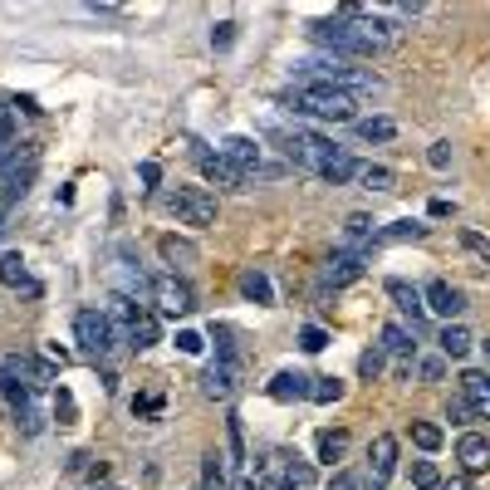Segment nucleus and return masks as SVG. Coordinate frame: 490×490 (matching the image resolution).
<instances>
[{
  "label": "nucleus",
  "instance_id": "obj_29",
  "mask_svg": "<svg viewBox=\"0 0 490 490\" xmlns=\"http://www.w3.org/2000/svg\"><path fill=\"white\" fill-rule=\"evenodd\" d=\"M343 451H349V432L343 427H329V432H319V461H339Z\"/></svg>",
  "mask_w": 490,
  "mask_h": 490
},
{
  "label": "nucleus",
  "instance_id": "obj_24",
  "mask_svg": "<svg viewBox=\"0 0 490 490\" xmlns=\"http://www.w3.org/2000/svg\"><path fill=\"white\" fill-rule=\"evenodd\" d=\"M363 191H392L398 187V177H392V167H378V162H358V177H353Z\"/></svg>",
  "mask_w": 490,
  "mask_h": 490
},
{
  "label": "nucleus",
  "instance_id": "obj_21",
  "mask_svg": "<svg viewBox=\"0 0 490 490\" xmlns=\"http://www.w3.org/2000/svg\"><path fill=\"white\" fill-rule=\"evenodd\" d=\"M0 368H5V373L15 378V382H25V388H40V382H50V368L34 363V358H20V353H10Z\"/></svg>",
  "mask_w": 490,
  "mask_h": 490
},
{
  "label": "nucleus",
  "instance_id": "obj_11",
  "mask_svg": "<svg viewBox=\"0 0 490 490\" xmlns=\"http://www.w3.org/2000/svg\"><path fill=\"white\" fill-rule=\"evenodd\" d=\"M422 304L432 309L437 319H447V324H451V319H461V309H466V294H461L451 280H432V284L422 290Z\"/></svg>",
  "mask_w": 490,
  "mask_h": 490
},
{
  "label": "nucleus",
  "instance_id": "obj_45",
  "mask_svg": "<svg viewBox=\"0 0 490 490\" xmlns=\"http://www.w3.org/2000/svg\"><path fill=\"white\" fill-rule=\"evenodd\" d=\"M177 349H182V353H201L207 343H201V333H177Z\"/></svg>",
  "mask_w": 490,
  "mask_h": 490
},
{
  "label": "nucleus",
  "instance_id": "obj_4",
  "mask_svg": "<svg viewBox=\"0 0 490 490\" xmlns=\"http://www.w3.org/2000/svg\"><path fill=\"white\" fill-rule=\"evenodd\" d=\"M309 40L324 44V50H333V59H368L373 54V44L363 40V34L353 30V20L343 15H329V20H309Z\"/></svg>",
  "mask_w": 490,
  "mask_h": 490
},
{
  "label": "nucleus",
  "instance_id": "obj_16",
  "mask_svg": "<svg viewBox=\"0 0 490 490\" xmlns=\"http://www.w3.org/2000/svg\"><path fill=\"white\" fill-rule=\"evenodd\" d=\"M197 162H201V172H207V182H216V187H235V191L245 187V177L235 172V167L226 162L221 152H197Z\"/></svg>",
  "mask_w": 490,
  "mask_h": 490
},
{
  "label": "nucleus",
  "instance_id": "obj_34",
  "mask_svg": "<svg viewBox=\"0 0 490 490\" xmlns=\"http://www.w3.org/2000/svg\"><path fill=\"white\" fill-rule=\"evenodd\" d=\"M373 226H378L373 216H363V211H353V216L343 221V235H349V241H373V235H378Z\"/></svg>",
  "mask_w": 490,
  "mask_h": 490
},
{
  "label": "nucleus",
  "instance_id": "obj_1",
  "mask_svg": "<svg viewBox=\"0 0 490 490\" xmlns=\"http://www.w3.org/2000/svg\"><path fill=\"white\" fill-rule=\"evenodd\" d=\"M280 103L290 113H309L324 123H358V99L343 89H329V83H300V89L280 93Z\"/></svg>",
  "mask_w": 490,
  "mask_h": 490
},
{
  "label": "nucleus",
  "instance_id": "obj_6",
  "mask_svg": "<svg viewBox=\"0 0 490 490\" xmlns=\"http://www.w3.org/2000/svg\"><path fill=\"white\" fill-rule=\"evenodd\" d=\"M221 158L231 162L235 172L245 177V182H250V177H280V172H284L280 162H265V148H260L255 138H241V133L221 142Z\"/></svg>",
  "mask_w": 490,
  "mask_h": 490
},
{
  "label": "nucleus",
  "instance_id": "obj_49",
  "mask_svg": "<svg viewBox=\"0 0 490 490\" xmlns=\"http://www.w3.org/2000/svg\"><path fill=\"white\" fill-rule=\"evenodd\" d=\"M329 490H358V481H353V476H333Z\"/></svg>",
  "mask_w": 490,
  "mask_h": 490
},
{
  "label": "nucleus",
  "instance_id": "obj_17",
  "mask_svg": "<svg viewBox=\"0 0 490 490\" xmlns=\"http://www.w3.org/2000/svg\"><path fill=\"white\" fill-rule=\"evenodd\" d=\"M382 353H392L398 363H412V353H417V329L388 324V329H382Z\"/></svg>",
  "mask_w": 490,
  "mask_h": 490
},
{
  "label": "nucleus",
  "instance_id": "obj_15",
  "mask_svg": "<svg viewBox=\"0 0 490 490\" xmlns=\"http://www.w3.org/2000/svg\"><path fill=\"white\" fill-rule=\"evenodd\" d=\"M309 392H314V378L290 373V368L270 378V398H274V402H300V398H309Z\"/></svg>",
  "mask_w": 490,
  "mask_h": 490
},
{
  "label": "nucleus",
  "instance_id": "obj_14",
  "mask_svg": "<svg viewBox=\"0 0 490 490\" xmlns=\"http://www.w3.org/2000/svg\"><path fill=\"white\" fill-rule=\"evenodd\" d=\"M368 471H373V485H388L392 471H398V441H392V437H378L373 451H368Z\"/></svg>",
  "mask_w": 490,
  "mask_h": 490
},
{
  "label": "nucleus",
  "instance_id": "obj_46",
  "mask_svg": "<svg viewBox=\"0 0 490 490\" xmlns=\"http://www.w3.org/2000/svg\"><path fill=\"white\" fill-rule=\"evenodd\" d=\"M138 177H142V187H158V182H162V167H158V162H142Z\"/></svg>",
  "mask_w": 490,
  "mask_h": 490
},
{
  "label": "nucleus",
  "instance_id": "obj_25",
  "mask_svg": "<svg viewBox=\"0 0 490 490\" xmlns=\"http://www.w3.org/2000/svg\"><path fill=\"white\" fill-rule=\"evenodd\" d=\"M0 284H10V290H40V284L30 280V270H25V260L20 255H0Z\"/></svg>",
  "mask_w": 490,
  "mask_h": 490
},
{
  "label": "nucleus",
  "instance_id": "obj_37",
  "mask_svg": "<svg viewBox=\"0 0 490 490\" xmlns=\"http://www.w3.org/2000/svg\"><path fill=\"white\" fill-rule=\"evenodd\" d=\"M314 402H339L343 398V382L339 378H314V392H309Z\"/></svg>",
  "mask_w": 490,
  "mask_h": 490
},
{
  "label": "nucleus",
  "instance_id": "obj_31",
  "mask_svg": "<svg viewBox=\"0 0 490 490\" xmlns=\"http://www.w3.org/2000/svg\"><path fill=\"white\" fill-rule=\"evenodd\" d=\"M15 427H20L25 437H40V432H44V408H40V402H25V408L15 412Z\"/></svg>",
  "mask_w": 490,
  "mask_h": 490
},
{
  "label": "nucleus",
  "instance_id": "obj_5",
  "mask_svg": "<svg viewBox=\"0 0 490 490\" xmlns=\"http://www.w3.org/2000/svg\"><path fill=\"white\" fill-rule=\"evenodd\" d=\"M167 207H172V216L182 221V226H197V231H207V226H216V216H221L216 197H211L207 187H177Z\"/></svg>",
  "mask_w": 490,
  "mask_h": 490
},
{
  "label": "nucleus",
  "instance_id": "obj_28",
  "mask_svg": "<svg viewBox=\"0 0 490 490\" xmlns=\"http://www.w3.org/2000/svg\"><path fill=\"white\" fill-rule=\"evenodd\" d=\"M358 138L363 142H392L398 138V123H392V118H358Z\"/></svg>",
  "mask_w": 490,
  "mask_h": 490
},
{
  "label": "nucleus",
  "instance_id": "obj_48",
  "mask_svg": "<svg viewBox=\"0 0 490 490\" xmlns=\"http://www.w3.org/2000/svg\"><path fill=\"white\" fill-rule=\"evenodd\" d=\"M231 490H260V476H235Z\"/></svg>",
  "mask_w": 490,
  "mask_h": 490
},
{
  "label": "nucleus",
  "instance_id": "obj_2",
  "mask_svg": "<svg viewBox=\"0 0 490 490\" xmlns=\"http://www.w3.org/2000/svg\"><path fill=\"white\" fill-rule=\"evenodd\" d=\"M74 339H79V349L89 353L93 363L113 358V353H118V343H128V339H123V329H118V319H113V314H103V309H79V314H74Z\"/></svg>",
  "mask_w": 490,
  "mask_h": 490
},
{
  "label": "nucleus",
  "instance_id": "obj_38",
  "mask_svg": "<svg viewBox=\"0 0 490 490\" xmlns=\"http://www.w3.org/2000/svg\"><path fill=\"white\" fill-rule=\"evenodd\" d=\"M300 349H304V353H324V349H329V333L319 329V324L300 329Z\"/></svg>",
  "mask_w": 490,
  "mask_h": 490
},
{
  "label": "nucleus",
  "instance_id": "obj_10",
  "mask_svg": "<svg viewBox=\"0 0 490 490\" xmlns=\"http://www.w3.org/2000/svg\"><path fill=\"white\" fill-rule=\"evenodd\" d=\"M363 270H368V260L358 255V250H333V255L324 260V270H319V280L333 284V290H343V284L363 280Z\"/></svg>",
  "mask_w": 490,
  "mask_h": 490
},
{
  "label": "nucleus",
  "instance_id": "obj_39",
  "mask_svg": "<svg viewBox=\"0 0 490 490\" xmlns=\"http://www.w3.org/2000/svg\"><path fill=\"white\" fill-rule=\"evenodd\" d=\"M447 422H456V427H466V422H476V408H471V402L461 398V392H456V398L447 402Z\"/></svg>",
  "mask_w": 490,
  "mask_h": 490
},
{
  "label": "nucleus",
  "instance_id": "obj_44",
  "mask_svg": "<svg viewBox=\"0 0 490 490\" xmlns=\"http://www.w3.org/2000/svg\"><path fill=\"white\" fill-rule=\"evenodd\" d=\"M54 417L59 422H74V398H69L64 388H59V398H54Z\"/></svg>",
  "mask_w": 490,
  "mask_h": 490
},
{
  "label": "nucleus",
  "instance_id": "obj_27",
  "mask_svg": "<svg viewBox=\"0 0 490 490\" xmlns=\"http://www.w3.org/2000/svg\"><path fill=\"white\" fill-rule=\"evenodd\" d=\"M378 241H388V245H398V241H427V226L422 221H392V226H382L378 231Z\"/></svg>",
  "mask_w": 490,
  "mask_h": 490
},
{
  "label": "nucleus",
  "instance_id": "obj_33",
  "mask_svg": "<svg viewBox=\"0 0 490 490\" xmlns=\"http://www.w3.org/2000/svg\"><path fill=\"white\" fill-rule=\"evenodd\" d=\"M412 441L422 451H441V441H447V432H441L437 422H412Z\"/></svg>",
  "mask_w": 490,
  "mask_h": 490
},
{
  "label": "nucleus",
  "instance_id": "obj_51",
  "mask_svg": "<svg viewBox=\"0 0 490 490\" xmlns=\"http://www.w3.org/2000/svg\"><path fill=\"white\" fill-rule=\"evenodd\" d=\"M481 349H485V363H490V339H485V343H481Z\"/></svg>",
  "mask_w": 490,
  "mask_h": 490
},
{
  "label": "nucleus",
  "instance_id": "obj_43",
  "mask_svg": "<svg viewBox=\"0 0 490 490\" xmlns=\"http://www.w3.org/2000/svg\"><path fill=\"white\" fill-rule=\"evenodd\" d=\"M417 373H422L427 382H441V378H447V363H441V358H422V368H417Z\"/></svg>",
  "mask_w": 490,
  "mask_h": 490
},
{
  "label": "nucleus",
  "instance_id": "obj_30",
  "mask_svg": "<svg viewBox=\"0 0 490 490\" xmlns=\"http://www.w3.org/2000/svg\"><path fill=\"white\" fill-rule=\"evenodd\" d=\"M226 447H231V461L235 466L245 461V422H241V412L226 417Z\"/></svg>",
  "mask_w": 490,
  "mask_h": 490
},
{
  "label": "nucleus",
  "instance_id": "obj_40",
  "mask_svg": "<svg viewBox=\"0 0 490 490\" xmlns=\"http://www.w3.org/2000/svg\"><path fill=\"white\" fill-rule=\"evenodd\" d=\"M211 44H216V50H231L235 44V20H221V25L211 30Z\"/></svg>",
  "mask_w": 490,
  "mask_h": 490
},
{
  "label": "nucleus",
  "instance_id": "obj_12",
  "mask_svg": "<svg viewBox=\"0 0 490 490\" xmlns=\"http://www.w3.org/2000/svg\"><path fill=\"white\" fill-rule=\"evenodd\" d=\"M235 378H241V363H211L207 373H201V392H207L211 402H226V398H235Z\"/></svg>",
  "mask_w": 490,
  "mask_h": 490
},
{
  "label": "nucleus",
  "instance_id": "obj_52",
  "mask_svg": "<svg viewBox=\"0 0 490 490\" xmlns=\"http://www.w3.org/2000/svg\"><path fill=\"white\" fill-rule=\"evenodd\" d=\"M201 490H207V485H201Z\"/></svg>",
  "mask_w": 490,
  "mask_h": 490
},
{
  "label": "nucleus",
  "instance_id": "obj_18",
  "mask_svg": "<svg viewBox=\"0 0 490 490\" xmlns=\"http://www.w3.org/2000/svg\"><path fill=\"white\" fill-rule=\"evenodd\" d=\"M280 481H284V490H314L319 471H314V461H304L300 451H294V456H284V466H280Z\"/></svg>",
  "mask_w": 490,
  "mask_h": 490
},
{
  "label": "nucleus",
  "instance_id": "obj_3",
  "mask_svg": "<svg viewBox=\"0 0 490 490\" xmlns=\"http://www.w3.org/2000/svg\"><path fill=\"white\" fill-rule=\"evenodd\" d=\"M270 138L284 148V158L300 162V167H309L314 177L343 152L339 142H329V138H319V133H304V128H270Z\"/></svg>",
  "mask_w": 490,
  "mask_h": 490
},
{
  "label": "nucleus",
  "instance_id": "obj_41",
  "mask_svg": "<svg viewBox=\"0 0 490 490\" xmlns=\"http://www.w3.org/2000/svg\"><path fill=\"white\" fill-rule=\"evenodd\" d=\"M358 373H363V378H378V373H382V349H368L363 358H358Z\"/></svg>",
  "mask_w": 490,
  "mask_h": 490
},
{
  "label": "nucleus",
  "instance_id": "obj_7",
  "mask_svg": "<svg viewBox=\"0 0 490 490\" xmlns=\"http://www.w3.org/2000/svg\"><path fill=\"white\" fill-rule=\"evenodd\" d=\"M118 319H123V339H128V349H152V343L162 339V324H158V314L152 309H142L138 300H118Z\"/></svg>",
  "mask_w": 490,
  "mask_h": 490
},
{
  "label": "nucleus",
  "instance_id": "obj_32",
  "mask_svg": "<svg viewBox=\"0 0 490 490\" xmlns=\"http://www.w3.org/2000/svg\"><path fill=\"white\" fill-rule=\"evenodd\" d=\"M461 250H466V255H476L490 270V235H481V231H471V226H466V231H461Z\"/></svg>",
  "mask_w": 490,
  "mask_h": 490
},
{
  "label": "nucleus",
  "instance_id": "obj_19",
  "mask_svg": "<svg viewBox=\"0 0 490 490\" xmlns=\"http://www.w3.org/2000/svg\"><path fill=\"white\" fill-rule=\"evenodd\" d=\"M461 398L476 408V417H490V373H461Z\"/></svg>",
  "mask_w": 490,
  "mask_h": 490
},
{
  "label": "nucleus",
  "instance_id": "obj_47",
  "mask_svg": "<svg viewBox=\"0 0 490 490\" xmlns=\"http://www.w3.org/2000/svg\"><path fill=\"white\" fill-rule=\"evenodd\" d=\"M10 133H15V123H10V109H0V152L10 148Z\"/></svg>",
  "mask_w": 490,
  "mask_h": 490
},
{
  "label": "nucleus",
  "instance_id": "obj_26",
  "mask_svg": "<svg viewBox=\"0 0 490 490\" xmlns=\"http://www.w3.org/2000/svg\"><path fill=\"white\" fill-rule=\"evenodd\" d=\"M241 294H245V300H255V304H274L270 274H265V270H245V274H241Z\"/></svg>",
  "mask_w": 490,
  "mask_h": 490
},
{
  "label": "nucleus",
  "instance_id": "obj_22",
  "mask_svg": "<svg viewBox=\"0 0 490 490\" xmlns=\"http://www.w3.org/2000/svg\"><path fill=\"white\" fill-rule=\"evenodd\" d=\"M158 250H162V260L172 270H187V265H197V260H201V250L191 245V241H182V235H162Z\"/></svg>",
  "mask_w": 490,
  "mask_h": 490
},
{
  "label": "nucleus",
  "instance_id": "obj_35",
  "mask_svg": "<svg viewBox=\"0 0 490 490\" xmlns=\"http://www.w3.org/2000/svg\"><path fill=\"white\" fill-rule=\"evenodd\" d=\"M201 481H207V490H221V485H226V466H221L216 451H211V456L201 461Z\"/></svg>",
  "mask_w": 490,
  "mask_h": 490
},
{
  "label": "nucleus",
  "instance_id": "obj_9",
  "mask_svg": "<svg viewBox=\"0 0 490 490\" xmlns=\"http://www.w3.org/2000/svg\"><path fill=\"white\" fill-rule=\"evenodd\" d=\"M152 300L162 304V314H172V319H182L197 309V294H191V284L187 280H177V274H158L152 280Z\"/></svg>",
  "mask_w": 490,
  "mask_h": 490
},
{
  "label": "nucleus",
  "instance_id": "obj_13",
  "mask_svg": "<svg viewBox=\"0 0 490 490\" xmlns=\"http://www.w3.org/2000/svg\"><path fill=\"white\" fill-rule=\"evenodd\" d=\"M456 461L466 466V476L490 471V437H485V432H461V441H456Z\"/></svg>",
  "mask_w": 490,
  "mask_h": 490
},
{
  "label": "nucleus",
  "instance_id": "obj_8",
  "mask_svg": "<svg viewBox=\"0 0 490 490\" xmlns=\"http://www.w3.org/2000/svg\"><path fill=\"white\" fill-rule=\"evenodd\" d=\"M34 172H40V152H34L30 142H25V152H15V158L0 162V187H5V207L25 197L30 182H34Z\"/></svg>",
  "mask_w": 490,
  "mask_h": 490
},
{
  "label": "nucleus",
  "instance_id": "obj_42",
  "mask_svg": "<svg viewBox=\"0 0 490 490\" xmlns=\"http://www.w3.org/2000/svg\"><path fill=\"white\" fill-rule=\"evenodd\" d=\"M427 162H432L437 172H441V167H451V142H447V138L432 142V148H427Z\"/></svg>",
  "mask_w": 490,
  "mask_h": 490
},
{
  "label": "nucleus",
  "instance_id": "obj_20",
  "mask_svg": "<svg viewBox=\"0 0 490 490\" xmlns=\"http://www.w3.org/2000/svg\"><path fill=\"white\" fill-rule=\"evenodd\" d=\"M388 300L402 309V314L412 319V329H417V319L427 314V304H422V290H412L408 280H388Z\"/></svg>",
  "mask_w": 490,
  "mask_h": 490
},
{
  "label": "nucleus",
  "instance_id": "obj_50",
  "mask_svg": "<svg viewBox=\"0 0 490 490\" xmlns=\"http://www.w3.org/2000/svg\"><path fill=\"white\" fill-rule=\"evenodd\" d=\"M441 490H471V481H447Z\"/></svg>",
  "mask_w": 490,
  "mask_h": 490
},
{
  "label": "nucleus",
  "instance_id": "obj_23",
  "mask_svg": "<svg viewBox=\"0 0 490 490\" xmlns=\"http://www.w3.org/2000/svg\"><path fill=\"white\" fill-rule=\"evenodd\" d=\"M437 343H441V358H466L476 349V339H471V329H466V324H447Z\"/></svg>",
  "mask_w": 490,
  "mask_h": 490
},
{
  "label": "nucleus",
  "instance_id": "obj_53",
  "mask_svg": "<svg viewBox=\"0 0 490 490\" xmlns=\"http://www.w3.org/2000/svg\"><path fill=\"white\" fill-rule=\"evenodd\" d=\"M113 490H118V485H113Z\"/></svg>",
  "mask_w": 490,
  "mask_h": 490
},
{
  "label": "nucleus",
  "instance_id": "obj_36",
  "mask_svg": "<svg viewBox=\"0 0 490 490\" xmlns=\"http://www.w3.org/2000/svg\"><path fill=\"white\" fill-rule=\"evenodd\" d=\"M412 485H417V490H437V485H441V471H437L432 461H417V466H412Z\"/></svg>",
  "mask_w": 490,
  "mask_h": 490
}]
</instances>
